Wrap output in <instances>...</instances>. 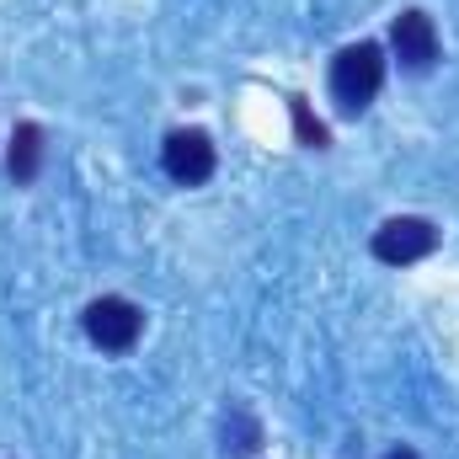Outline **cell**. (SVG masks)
<instances>
[{
	"label": "cell",
	"mask_w": 459,
	"mask_h": 459,
	"mask_svg": "<svg viewBox=\"0 0 459 459\" xmlns=\"http://www.w3.org/2000/svg\"><path fill=\"white\" fill-rule=\"evenodd\" d=\"M43 166V128L38 123H22L16 139H11V182H32Z\"/></svg>",
	"instance_id": "6"
},
{
	"label": "cell",
	"mask_w": 459,
	"mask_h": 459,
	"mask_svg": "<svg viewBox=\"0 0 459 459\" xmlns=\"http://www.w3.org/2000/svg\"><path fill=\"white\" fill-rule=\"evenodd\" d=\"M385 86V54L379 43H347L332 59V97L342 113H363Z\"/></svg>",
	"instance_id": "1"
},
{
	"label": "cell",
	"mask_w": 459,
	"mask_h": 459,
	"mask_svg": "<svg viewBox=\"0 0 459 459\" xmlns=\"http://www.w3.org/2000/svg\"><path fill=\"white\" fill-rule=\"evenodd\" d=\"M139 332H144V310L139 305H128L117 294H102V299L86 305V337L102 352H128L139 342Z\"/></svg>",
	"instance_id": "2"
},
{
	"label": "cell",
	"mask_w": 459,
	"mask_h": 459,
	"mask_svg": "<svg viewBox=\"0 0 459 459\" xmlns=\"http://www.w3.org/2000/svg\"><path fill=\"white\" fill-rule=\"evenodd\" d=\"M385 459H417V455L411 449H395V455H385Z\"/></svg>",
	"instance_id": "9"
},
{
	"label": "cell",
	"mask_w": 459,
	"mask_h": 459,
	"mask_svg": "<svg viewBox=\"0 0 459 459\" xmlns=\"http://www.w3.org/2000/svg\"><path fill=\"white\" fill-rule=\"evenodd\" d=\"M433 251H438V230L428 225V220H417V214H401V220H390V225L374 230V256L390 262V267L422 262V256H433Z\"/></svg>",
	"instance_id": "4"
},
{
	"label": "cell",
	"mask_w": 459,
	"mask_h": 459,
	"mask_svg": "<svg viewBox=\"0 0 459 459\" xmlns=\"http://www.w3.org/2000/svg\"><path fill=\"white\" fill-rule=\"evenodd\" d=\"M160 166H166L171 182L198 187V182L214 177V139L204 128H171L166 144H160Z\"/></svg>",
	"instance_id": "3"
},
{
	"label": "cell",
	"mask_w": 459,
	"mask_h": 459,
	"mask_svg": "<svg viewBox=\"0 0 459 459\" xmlns=\"http://www.w3.org/2000/svg\"><path fill=\"white\" fill-rule=\"evenodd\" d=\"M390 48H395V59L406 65V70H433L438 65V27H433V16L428 11H401L395 16V27H390Z\"/></svg>",
	"instance_id": "5"
},
{
	"label": "cell",
	"mask_w": 459,
	"mask_h": 459,
	"mask_svg": "<svg viewBox=\"0 0 459 459\" xmlns=\"http://www.w3.org/2000/svg\"><path fill=\"white\" fill-rule=\"evenodd\" d=\"M289 113H294V134H299V144L326 150V123H321V117H310L305 97H289Z\"/></svg>",
	"instance_id": "7"
},
{
	"label": "cell",
	"mask_w": 459,
	"mask_h": 459,
	"mask_svg": "<svg viewBox=\"0 0 459 459\" xmlns=\"http://www.w3.org/2000/svg\"><path fill=\"white\" fill-rule=\"evenodd\" d=\"M230 422H235V438H230L225 449H235V455H251V449H256V444H262V433H256V422H251V417H246V411H235V417H230Z\"/></svg>",
	"instance_id": "8"
}]
</instances>
